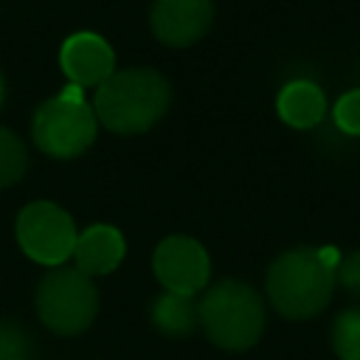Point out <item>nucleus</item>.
I'll list each match as a JSON object with an SVG mask.
<instances>
[{
  "label": "nucleus",
  "instance_id": "obj_1",
  "mask_svg": "<svg viewBox=\"0 0 360 360\" xmlns=\"http://www.w3.org/2000/svg\"><path fill=\"white\" fill-rule=\"evenodd\" d=\"M340 256L332 248H292L273 259L267 267V298L273 309L290 321L318 315L338 284Z\"/></svg>",
  "mask_w": 360,
  "mask_h": 360
},
{
  "label": "nucleus",
  "instance_id": "obj_2",
  "mask_svg": "<svg viewBox=\"0 0 360 360\" xmlns=\"http://www.w3.org/2000/svg\"><path fill=\"white\" fill-rule=\"evenodd\" d=\"M172 87L149 68L115 70L96 87L93 112L98 124L118 135H138L152 129L169 110Z\"/></svg>",
  "mask_w": 360,
  "mask_h": 360
},
{
  "label": "nucleus",
  "instance_id": "obj_3",
  "mask_svg": "<svg viewBox=\"0 0 360 360\" xmlns=\"http://www.w3.org/2000/svg\"><path fill=\"white\" fill-rule=\"evenodd\" d=\"M197 312L208 340L225 352H248L264 332V301L239 278L208 287L197 301Z\"/></svg>",
  "mask_w": 360,
  "mask_h": 360
},
{
  "label": "nucleus",
  "instance_id": "obj_4",
  "mask_svg": "<svg viewBox=\"0 0 360 360\" xmlns=\"http://www.w3.org/2000/svg\"><path fill=\"white\" fill-rule=\"evenodd\" d=\"M98 118L82 87L68 84L59 96L37 107L31 121L34 143L51 158H76L96 141Z\"/></svg>",
  "mask_w": 360,
  "mask_h": 360
},
{
  "label": "nucleus",
  "instance_id": "obj_5",
  "mask_svg": "<svg viewBox=\"0 0 360 360\" xmlns=\"http://www.w3.org/2000/svg\"><path fill=\"white\" fill-rule=\"evenodd\" d=\"M37 315L56 335L84 332L98 312V290L76 267H53L37 287Z\"/></svg>",
  "mask_w": 360,
  "mask_h": 360
},
{
  "label": "nucleus",
  "instance_id": "obj_6",
  "mask_svg": "<svg viewBox=\"0 0 360 360\" xmlns=\"http://www.w3.org/2000/svg\"><path fill=\"white\" fill-rule=\"evenodd\" d=\"M14 233L22 253L37 264H48V267H62V262L73 256L79 236L70 214L48 200L28 202L17 214Z\"/></svg>",
  "mask_w": 360,
  "mask_h": 360
},
{
  "label": "nucleus",
  "instance_id": "obj_7",
  "mask_svg": "<svg viewBox=\"0 0 360 360\" xmlns=\"http://www.w3.org/2000/svg\"><path fill=\"white\" fill-rule=\"evenodd\" d=\"M152 270L158 276V281L169 290V292H180V295H197L211 276V262L205 248L194 239V236H183V233H172L166 236L152 256Z\"/></svg>",
  "mask_w": 360,
  "mask_h": 360
},
{
  "label": "nucleus",
  "instance_id": "obj_8",
  "mask_svg": "<svg viewBox=\"0 0 360 360\" xmlns=\"http://www.w3.org/2000/svg\"><path fill=\"white\" fill-rule=\"evenodd\" d=\"M62 73L76 87H98L104 79L115 73L112 45L96 31H76L62 42L59 51Z\"/></svg>",
  "mask_w": 360,
  "mask_h": 360
},
{
  "label": "nucleus",
  "instance_id": "obj_9",
  "mask_svg": "<svg viewBox=\"0 0 360 360\" xmlns=\"http://www.w3.org/2000/svg\"><path fill=\"white\" fill-rule=\"evenodd\" d=\"M211 20L214 0H155L149 11L152 34L172 48H186L202 39Z\"/></svg>",
  "mask_w": 360,
  "mask_h": 360
},
{
  "label": "nucleus",
  "instance_id": "obj_10",
  "mask_svg": "<svg viewBox=\"0 0 360 360\" xmlns=\"http://www.w3.org/2000/svg\"><path fill=\"white\" fill-rule=\"evenodd\" d=\"M124 253H127L124 236L112 225H90V228H84L76 236V248H73L76 270H82L84 276H107V273H112L121 264Z\"/></svg>",
  "mask_w": 360,
  "mask_h": 360
},
{
  "label": "nucleus",
  "instance_id": "obj_11",
  "mask_svg": "<svg viewBox=\"0 0 360 360\" xmlns=\"http://www.w3.org/2000/svg\"><path fill=\"white\" fill-rule=\"evenodd\" d=\"M278 118L292 129H312L326 115V96L309 79L287 82L276 96Z\"/></svg>",
  "mask_w": 360,
  "mask_h": 360
},
{
  "label": "nucleus",
  "instance_id": "obj_12",
  "mask_svg": "<svg viewBox=\"0 0 360 360\" xmlns=\"http://www.w3.org/2000/svg\"><path fill=\"white\" fill-rule=\"evenodd\" d=\"M152 323L158 332L183 338L191 335L200 326V312H197V298L194 295H180V292H163L160 298L152 301Z\"/></svg>",
  "mask_w": 360,
  "mask_h": 360
},
{
  "label": "nucleus",
  "instance_id": "obj_13",
  "mask_svg": "<svg viewBox=\"0 0 360 360\" xmlns=\"http://www.w3.org/2000/svg\"><path fill=\"white\" fill-rule=\"evenodd\" d=\"M332 349L338 360H360V307H349L335 318Z\"/></svg>",
  "mask_w": 360,
  "mask_h": 360
},
{
  "label": "nucleus",
  "instance_id": "obj_14",
  "mask_svg": "<svg viewBox=\"0 0 360 360\" xmlns=\"http://www.w3.org/2000/svg\"><path fill=\"white\" fill-rule=\"evenodd\" d=\"M22 174H25V146L11 129L0 127V188L14 186L17 180H22Z\"/></svg>",
  "mask_w": 360,
  "mask_h": 360
},
{
  "label": "nucleus",
  "instance_id": "obj_15",
  "mask_svg": "<svg viewBox=\"0 0 360 360\" xmlns=\"http://www.w3.org/2000/svg\"><path fill=\"white\" fill-rule=\"evenodd\" d=\"M31 357V340L25 329L14 321L0 318V360H28Z\"/></svg>",
  "mask_w": 360,
  "mask_h": 360
},
{
  "label": "nucleus",
  "instance_id": "obj_16",
  "mask_svg": "<svg viewBox=\"0 0 360 360\" xmlns=\"http://www.w3.org/2000/svg\"><path fill=\"white\" fill-rule=\"evenodd\" d=\"M332 118L338 124L340 132L346 135H360V87L343 93L335 107H332Z\"/></svg>",
  "mask_w": 360,
  "mask_h": 360
},
{
  "label": "nucleus",
  "instance_id": "obj_17",
  "mask_svg": "<svg viewBox=\"0 0 360 360\" xmlns=\"http://www.w3.org/2000/svg\"><path fill=\"white\" fill-rule=\"evenodd\" d=\"M338 284L346 292H352L354 298H360V250H354V253L340 259V264H338Z\"/></svg>",
  "mask_w": 360,
  "mask_h": 360
},
{
  "label": "nucleus",
  "instance_id": "obj_18",
  "mask_svg": "<svg viewBox=\"0 0 360 360\" xmlns=\"http://www.w3.org/2000/svg\"><path fill=\"white\" fill-rule=\"evenodd\" d=\"M3 96H6V87H3V76H0V104H3Z\"/></svg>",
  "mask_w": 360,
  "mask_h": 360
}]
</instances>
